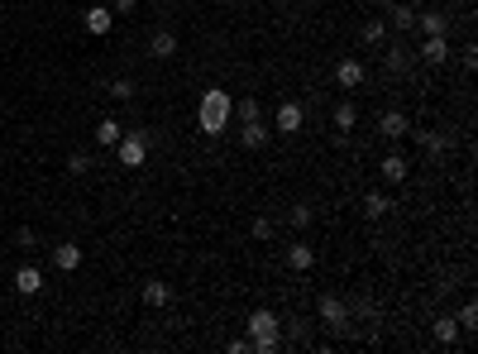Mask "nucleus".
Here are the masks:
<instances>
[{
	"label": "nucleus",
	"instance_id": "f257e3e1",
	"mask_svg": "<svg viewBox=\"0 0 478 354\" xmlns=\"http://www.w3.org/2000/svg\"><path fill=\"white\" fill-rule=\"evenodd\" d=\"M230 115H235V101L225 96L220 86L201 96V129H206V134H220V129L230 125Z\"/></svg>",
	"mask_w": 478,
	"mask_h": 354
},
{
	"label": "nucleus",
	"instance_id": "f03ea898",
	"mask_svg": "<svg viewBox=\"0 0 478 354\" xmlns=\"http://www.w3.org/2000/svg\"><path fill=\"white\" fill-rule=\"evenodd\" d=\"M120 163H125V168H139L143 163V153H148V134H143V129H134V134H120Z\"/></svg>",
	"mask_w": 478,
	"mask_h": 354
},
{
	"label": "nucleus",
	"instance_id": "7ed1b4c3",
	"mask_svg": "<svg viewBox=\"0 0 478 354\" xmlns=\"http://www.w3.org/2000/svg\"><path fill=\"white\" fill-rule=\"evenodd\" d=\"M320 321L335 325V330H345V325H350V306L335 302V297H320Z\"/></svg>",
	"mask_w": 478,
	"mask_h": 354
},
{
	"label": "nucleus",
	"instance_id": "20e7f679",
	"mask_svg": "<svg viewBox=\"0 0 478 354\" xmlns=\"http://www.w3.org/2000/svg\"><path fill=\"white\" fill-rule=\"evenodd\" d=\"M378 129H382V139H407V134H412V120H407L402 111H387L378 120Z\"/></svg>",
	"mask_w": 478,
	"mask_h": 354
},
{
	"label": "nucleus",
	"instance_id": "39448f33",
	"mask_svg": "<svg viewBox=\"0 0 478 354\" xmlns=\"http://www.w3.org/2000/svg\"><path fill=\"white\" fill-rule=\"evenodd\" d=\"M335 81H340L345 91H354V86H364V63H359V58H345V63L335 67Z\"/></svg>",
	"mask_w": 478,
	"mask_h": 354
},
{
	"label": "nucleus",
	"instance_id": "423d86ee",
	"mask_svg": "<svg viewBox=\"0 0 478 354\" xmlns=\"http://www.w3.org/2000/svg\"><path fill=\"white\" fill-rule=\"evenodd\" d=\"M53 268L77 273V268H81V249H77V244H53Z\"/></svg>",
	"mask_w": 478,
	"mask_h": 354
},
{
	"label": "nucleus",
	"instance_id": "0eeeda50",
	"mask_svg": "<svg viewBox=\"0 0 478 354\" xmlns=\"http://www.w3.org/2000/svg\"><path fill=\"white\" fill-rule=\"evenodd\" d=\"M302 106H297V101H283V106H278V129H283V134H297V129H302Z\"/></svg>",
	"mask_w": 478,
	"mask_h": 354
},
{
	"label": "nucleus",
	"instance_id": "6e6552de",
	"mask_svg": "<svg viewBox=\"0 0 478 354\" xmlns=\"http://www.w3.org/2000/svg\"><path fill=\"white\" fill-rule=\"evenodd\" d=\"M148 53H153L158 63H163V58H173V53H177V34L173 29H158L153 39H148Z\"/></svg>",
	"mask_w": 478,
	"mask_h": 354
},
{
	"label": "nucleus",
	"instance_id": "1a4fd4ad",
	"mask_svg": "<svg viewBox=\"0 0 478 354\" xmlns=\"http://www.w3.org/2000/svg\"><path fill=\"white\" fill-rule=\"evenodd\" d=\"M239 144H244V148H263V144H268V129H263V120H244V129H239Z\"/></svg>",
	"mask_w": 478,
	"mask_h": 354
},
{
	"label": "nucleus",
	"instance_id": "9d476101",
	"mask_svg": "<svg viewBox=\"0 0 478 354\" xmlns=\"http://www.w3.org/2000/svg\"><path fill=\"white\" fill-rule=\"evenodd\" d=\"M111 24H115V15L106 5H91V10H86V34H111Z\"/></svg>",
	"mask_w": 478,
	"mask_h": 354
},
{
	"label": "nucleus",
	"instance_id": "9b49d317",
	"mask_svg": "<svg viewBox=\"0 0 478 354\" xmlns=\"http://www.w3.org/2000/svg\"><path fill=\"white\" fill-rule=\"evenodd\" d=\"M15 288L24 292V297H34V292L44 288V273H39L34 263H24V268H19V273H15Z\"/></svg>",
	"mask_w": 478,
	"mask_h": 354
},
{
	"label": "nucleus",
	"instance_id": "f8f14e48",
	"mask_svg": "<svg viewBox=\"0 0 478 354\" xmlns=\"http://www.w3.org/2000/svg\"><path fill=\"white\" fill-rule=\"evenodd\" d=\"M421 58H426V63H445V58H449L445 34H426V49H421Z\"/></svg>",
	"mask_w": 478,
	"mask_h": 354
},
{
	"label": "nucleus",
	"instance_id": "ddd939ff",
	"mask_svg": "<svg viewBox=\"0 0 478 354\" xmlns=\"http://www.w3.org/2000/svg\"><path fill=\"white\" fill-rule=\"evenodd\" d=\"M387 15H392V29H412V24H416V10L407 5V0H392V5H387Z\"/></svg>",
	"mask_w": 478,
	"mask_h": 354
},
{
	"label": "nucleus",
	"instance_id": "4468645a",
	"mask_svg": "<svg viewBox=\"0 0 478 354\" xmlns=\"http://www.w3.org/2000/svg\"><path fill=\"white\" fill-rule=\"evenodd\" d=\"M120 134H125V129H120L111 115H106V120L96 125V144H101V148H115V144H120Z\"/></svg>",
	"mask_w": 478,
	"mask_h": 354
},
{
	"label": "nucleus",
	"instance_id": "2eb2a0df",
	"mask_svg": "<svg viewBox=\"0 0 478 354\" xmlns=\"http://www.w3.org/2000/svg\"><path fill=\"white\" fill-rule=\"evenodd\" d=\"M273 330H278V316H273V311H263V306H258L254 316H249V335H273Z\"/></svg>",
	"mask_w": 478,
	"mask_h": 354
},
{
	"label": "nucleus",
	"instance_id": "dca6fc26",
	"mask_svg": "<svg viewBox=\"0 0 478 354\" xmlns=\"http://www.w3.org/2000/svg\"><path fill=\"white\" fill-rule=\"evenodd\" d=\"M287 263H292L297 273H306V268L316 263V254H311V244H292V249H287Z\"/></svg>",
	"mask_w": 478,
	"mask_h": 354
},
{
	"label": "nucleus",
	"instance_id": "f3484780",
	"mask_svg": "<svg viewBox=\"0 0 478 354\" xmlns=\"http://www.w3.org/2000/svg\"><path fill=\"white\" fill-rule=\"evenodd\" d=\"M382 177H387V182H407V158H402V153H387V158H382Z\"/></svg>",
	"mask_w": 478,
	"mask_h": 354
},
{
	"label": "nucleus",
	"instance_id": "a211bd4d",
	"mask_svg": "<svg viewBox=\"0 0 478 354\" xmlns=\"http://www.w3.org/2000/svg\"><path fill=\"white\" fill-rule=\"evenodd\" d=\"M435 340H440V345H454V340H459V321H454V316H440V321H435Z\"/></svg>",
	"mask_w": 478,
	"mask_h": 354
},
{
	"label": "nucleus",
	"instance_id": "6ab92c4d",
	"mask_svg": "<svg viewBox=\"0 0 478 354\" xmlns=\"http://www.w3.org/2000/svg\"><path fill=\"white\" fill-rule=\"evenodd\" d=\"M168 297H173L168 283H143V302H148V306H168Z\"/></svg>",
	"mask_w": 478,
	"mask_h": 354
},
{
	"label": "nucleus",
	"instance_id": "aec40b11",
	"mask_svg": "<svg viewBox=\"0 0 478 354\" xmlns=\"http://www.w3.org/2000/svg\"><path fill=\"white\" fill-rule=\"evenodd\" d=\"M416 24H421L426 34H449V19L435 15V10H430V15H416Z\"/></svg>",
	"mask_w": 478,
	"mask_h": 354
},
{
	"label": "nucleus",
	"instance_id": "412c9836",
	"mask_svg": "<svg viewBox=\"0 0 478 354\" xmlns=\"http://www.w3.org/2000/svg\"><path fill=\"white\" fill-rule=\"evenodd\" d=\"M354 120H359V111H354L350 101H345V106H335V125H340V129H354Z\"/></svg>",
	"mask_w": 478,
	"mask_h": 354
},
{
	"label": "nucleus",
	"instance_id": "4be33fe9",
	"mask_svg": "<svg viewBox=\"0 0 478 354\" xmlns=\"http://www.w3.org/2000/svg\"><path fill=\"white\" fill-rule=\"evenodd\" d=\"M249 350H258V354H273V350H278V330H273V335H249Z\"/></svg>",
	"mask_w": 478,
	"mask_h": 354
},
{
	"label": "nucleus",
	"instance_id": "5701e85b",
	"mask_svg": "<svg viewBox=\"0 0 478 354\" xmlns=\"http://www.w3.org/2000/svg\"><path fill=\"white\" fill-rule=\"evenodd\" d=\"M111 96L115 101H129V96H134V81H129V77H115L111 81Z\"/></svg>",
	"mask_w": 478,
	"mask_h": 354
},
{
	"label": "nucleus",
	"instance_id": "b1692460",
	"mask_svg": "<svg viewBox=\"0 0 478 354\" xmlns=\"http://www.w3.org/2000/svg\"><path fill=\"white\" fill-rule=\"evenodd\" d=\"M454 321H459L464 330H474V325H478V306H474V302H464V306H459V316H454Z\"/></svg>",
	"mask_w": 478,
	"mask_h": 354
},
{
	"label": "nucleus",
	"instance_id": "393cba45",
	"mask_svg": "<svg viewBox=\"0 0 478 354\" xmlns=\"http://www.w3.org/2000/svg\"><path fill=\"white\" fill-rule=\"evenodd\" d=\"M67 173H72V177L91 173V158H86V153H72V158H67Z\"/></svg>",
	"mask_w": 478,
	"mask_h": 354
},
{
	"label": "nucleus",
	"instance_id": "a878e982",
	"mask_svg": "<svg viewBox=\"0 0 478 354\" xmlns=\"http://www.w3.org/2000/svg\"><path fill=\"white\" fill-rule=\"evenodd\" d=\"M387 72H407V49H387Z\"/></svg>",
	"mask_w": 478,
	"mask_h": 354
},
{
	"label": "nucleus",
	"instance_id": "bb28decb",
	"mask_svg": "<svg viewBox=\"0 0 478 354\" xmlns=\"http://www.w3.org/2000/svg\"><path fill=\"white\" fill-rule=\"evenodd\" d=\"M364 206H368V216H382V211L392 206V201H387L382 192H368V201H364Z\"/></svg>",
	"mask_w": 478,
	"mask_h": 354
},
{
	"label": "nucleus",
	"instance_id": "cd10ccee",
	"mask_svg": "<svg viewBox=\"0 0 478 354\" xmlns=\"http://www.w3.org/2000/svg\"><path fill=\"white\" fill-rule=\"evenodd\" d=\"M421 144H426L430 153H445V148H449V139H445V134H421Z\"/></svg>",
	"mask_w": 478,
	"mask_h": 354
},
{
	"label": "nucleus",
	"instance_id": "c85d7f7f",
	"mask_svg": "<svg viewBox=\"0 0 478 354\" xmlns=\"http://www.w3.org/2000/svg\"><path fill=\"white\" fill-rule=\"evenodd\" d=\"M235 111H239V120H258V101H254V96H244Z\"/></svg>",
	"mask_w": 478,
	"mask_h": 354
},
{
	"label": "nucleus",
	"instance_id": "c756f323",
	"mask_svg": "<svg viewBox=\"0 0 478 354\" xmlns=\"http://www.w3.org/2000/svg\"><path fill=\"white\" fill-rule=\"evenodd\" d=\"M364 39H368V44H373V49H378V44H382V39H387V29H382V24H378V19H373V24H368V29H364Z\"/></svg>",
	"mask_w": 478,
	"mask_h": 354
},
{
	"label": "nucleus",
	"instance_id": "7c9ffc66",
	"mask_svg": "<svg viewBox=\"0 0 478 354\" xmlns=\"http://www.w3.org/2000/svg\"><path fill=\"white\" fill-rule=\"evenodd\" d=\"M292 226H297V230L311 226V211H306V206H292Z\"/></svg>",
	"mask_w": 478,
	"mask_h": 354
},
{
	"label": "nucleus",
	"instance_id": "2f4dec72",
	"mask_svg": "<svg viewBox=\"0 0 478 354\" xmlns=\"http://www.w3.org/2000/svg\"><path fill=\"white\" fill-rule=\"evenodd\" d=\"M254 235L258 240H273V221H254Z\"/></svg>",
	"mask_w": 478,
	"mask_h": 354
},
{
	"label": "nucleus",
	"instance_id": "473e14b6",
	"mask_svg": "<svg viewBox=\"0 0 478 354\" xmlns=\"http://www.w3.org/2000/svg\"><path fill=\"white\" fill-rule=\"evenodd\" d=\"M134 5H139V0H115V10H120V15H129Z\"/></svg>",
	"mask_w": 478,
	"mask_h": 354
},
{
	"label": "nucleus",
	"instance_id": "72a5a7b5",
	"mask_svg": "<svg viewBox=\"0 0 478 354\" xmlns=\"http://www.w3.org/2000/svg\"><path fill=\"white\" fill-rule=\"evenodd\" d=\"M407 5H416V0H407Z\"/></svg>",
	"mask_w": 478,
	"mask_h": 354
}]
</instances>
